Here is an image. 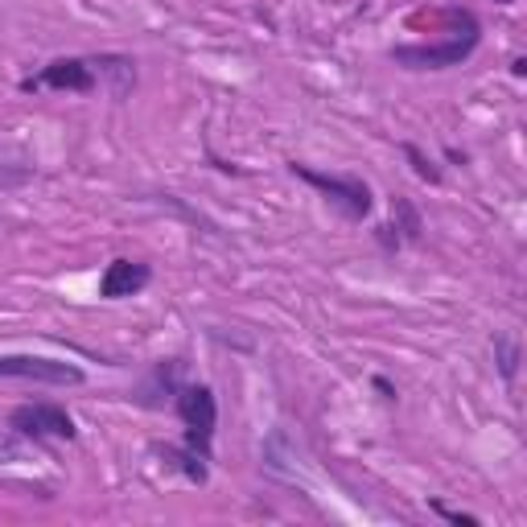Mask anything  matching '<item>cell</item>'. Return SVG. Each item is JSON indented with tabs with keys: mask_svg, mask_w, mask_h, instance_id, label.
I'll return each instance as SVG.
<instances>
[{
	"mask_svg": "<svg viewBox=\"0 0 527 527\" xmlns=\"http://www.w3.org/2000/svg\"><path fill=\"white\" fill-rule=\"evenodd\" d=\"M482 29L474 21V13L466 9H453V33L445 42H429V46H396L392 62L404 70H449V66H462L474 50H478Z\"/></svg>",
	"mask_w": 527,
	"mask_h": 527,
	"instance_id": "cell-1",
	"label": "cell"
},
{
	"mask_svg": "<svg viewBox=\"0 0 527 527\" xmlns=\"http://www.w3.org/2000/svg\"><path fill=\"white\" fill-rule=\"evenodd\" d=\"M173 408H178L182 425H186V449H194L198 458L210 462V441H215V425H219V400L206 383H186V388L173 392Z\"/></svg>",
	"mask_w": 527,
	"mask_h": 527,
	"instance_id": "cell-2",
	"label": "cell"
},
{
	"mask_svg": "<svg viewBox=\"0 0 527 527\" xmlns=\"http://www.w3.org/2000/svg\"><path fill=\"white\" fill-rule=\"evenodd\" d=\"M297 178L305 182V186H313L318 194H326V202L338 210L342 219H350V223H363L367 215H371V206H375V198H371V186L363 182V178H334V173H318V169H309V165H289Z\"/></svg>",
	"mask_w": 527,
	"mask_h": 527,
	"instance_id": "cell-3",
	"label": "cell"
},
{
	"mask_svg": "<svg viewBox=\"0 0 527 527\" xmlns=\"http://www.w3.org/2000/svg\"><path fill=\"white\" fill-rule=\"evenodd\" d=\"M0 379H29V383H54V388H79L83 371L75 363L46 359V355H0Z\"/></svg>",
	"mask_w": 527,
	"mask_h": 527,
	"instance_id": "cell-4",
	"label": "cell"
},
{
	"mask_svg": "<svg viewBox=\"0 0 527 527\" xmlns=\"http://www.w3.org/2000/svg\"><path fill=\"white\" fill-rule=\"evenodd\" d=\"M9 425H13V433L33 437V441H42V437L75 441L79 437L75 416H70L66 408H58V404H21V408L9 412Z\"/></svg>",
	"mask_w": 527,
	"mask_h": 527,
	"instance_id": "cell-5",
	"label": "cell"
},
{
	"mask_svg": "<svg viewBox=\"0 0 527 527\" xmlns=\"http://www.w3.org/2000/svg\"><path fill=\"white\" fill-rule=\"evenodd\" d=\"M21 87H25V91H42V87H50V91H75V95H87V91H95V66H91V58H54L38 79H25Z\"/></svg>",
	"mask_w": 527,
	"mask_h": 527,
	"instance_id": "cell-6",
	"label": "cell"
},
{
	"mask_svg": "<svg viewBox=\"0 0 527 527\" xmlns=\"http://www.w3.org/2000/svg\"><path fill=\"white\" fill-rule=\"evenodd\" d=\"M153 280L149 264H140V260H112L108 268H103L99 276V297H108V301H120V297H136L140 289H145Z\"/></svg>",
	"mask_w": 527,
	"mask_h": 527,
	"instance_id": "cell-7",
	"label": "cell"
},
{
	"mask_svg": "<svg viewBox=\"0 0 527 527\" xmlns=\"http://www.w3.org/2000/svg\"><path fill=\"white\" fill-rule=\"evenodd\" d=\"M91 66H95V79L103 75V79H112V95L116 99H124L132 87H136V62L132 58H124V54H99V58H91Z\"/></svg>",
	"mask_w": 527,
	"mask_h": 527,
	"instance_id": "cell-8",
	"label": "cell"
},
{
	"mask_svg": "<svg viewBox=\"0 0 527 527\" xmlns=\"http://www.w3.org/2000/svg\"><path fill=\"white\" fill-rule=\"evenodd\" d=\"M392 215H396V231H404L400 239L404 243H420V239H425V219H420V210H416V202L412 198H404V194H396L392 198Z\"/></svg>",
	"mask_w": 527,
	"mask_h": 527,
	"instance_id": "cell-9",
	"label": "cell"
},
{
	"mask_svg": "<svg viewBox=\"0 0 527 527\" xmlns=\"http://www.w3.org/2000/svg\"><path fill=\"white\" fill-rule=\"evenodd\" d=\"M165 453V458H173V466H178L190 482H198V486H206V458H198V453L194 449H161Z\"/></svg>",
	"mask_w": 527,
	"mask_h": 527,
	"instance_id": "cell-10",
	"label": "cell"
},
{
	"mask_svg": "<svg viewBox=\"0 0 527 527\" xmlns=\"http://www.w3.org/2000/svg\"><path fill=\"white\" fill-rule=\"evenodd\" d=\"M400 149H404V157L412 161V173H416L420 182H429V186H437V182H441V169H437V165H433L425 153H420L416 145H400Z\"/></svg>",
	"mask_w": 527,
	"mask_h": 527,
	"instance_id": "cell-11",
	"label": "cell"
},
{
	"mask_svg": "<svg viewBox=\"0 0 527 527\" xmlns=\"http://www.w3.org/2000/svg\"><path fill=\"white\" fill-rule=\"evenodd\" d=\"M495 350H499V371H503V379H515V363H519L515 342H511L507 334H499V338H495Z\"/></svg>",
	"mask_w": 527,
	"mask_h": 527,
	"instance_id": "cell-12",
	"label": "cell"
},
{
	"mask_svg": "<svg viewBox=\"0 0 527 527\" xmlns=\"http://www.w3.org/2000/svg\"><path fill=\"white\" fill-rule=\"evenodd\" d=\"M375 235H379V243H383V248H388V252H396V248H400V243H404V239L396 235V227H392V223H388V227H379Z\"/></svg>",
	"mask_w": 527,
	"mask_h": 527,
	"instance_id": "cell-13",
	"label": "cell"
},
{
	"mask_svg": "<svg viewBox=\"0 0 527 527\" xmlns=\"http://www.w3.org/2000/svg\"><path fill=\"white\" fill-rule=\"evenodd\" d=\"M375 388L383 392V400H396V388H392V383H388V379H379V375H375Z\"/></svg>",
	"mask_w": 527,
	"mask_h": 527,
	"instance_id": "cell-14",
	"label": "cell"
},
{
	"mask_svg": "<svg viewBox=\"0 0 527 527\" xmlns=\"http://www.w3.org/2000/svg\"><path fill=\"white\" fill-rule=\"evenodd\" d=\"M495 5H515V0H495Z\"/></svg>",
	"mask_w": 527,
	"mask_h": 527,
	"instance_id": "cell-15",
	"label": "cell"
}]
</instances>
